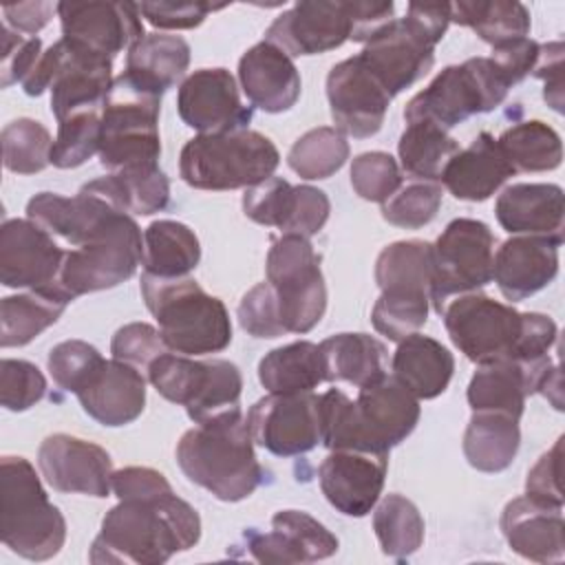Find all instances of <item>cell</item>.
Masks as SVG:
<instances>
[{
    "instance_id": "obj_1",
    "label": "cell",
    "mask_w": 565,
    "mask_h": 565,
    "mask_svg": "<svg viewBox=\"0 0 565 565\" xmlns=\"http://www.w3.org/2000/svg\"><path fill=\"white\" fill-rule=\"evenodd\" d=\"M201 519L196 510L172 492L119 499L102 521L90 545L95 565H159L172 554L199 543Z\"/></svg>"
},
{
    "instance_id": "obj_2",
    "label": "cell",
    "mask_w": 565,
    "mask_h": 565,
    "mask_svg": "<svg viewBox=\"0 0 565 565\" xmlns=\"http://www.w3.org/2000/svg\"><path fill=\"white\" fill-rule=\"evenodd\" d=\"M322 444L331 450H364L388 455L419 422V399L393 375L360 388L351 399L338 388L320 395Z\"/></svg>"
},
{
    "instance_id": "obj_3",
    "label": "cell",
    "mask_w": 565,
    "mask_h": 565,
    "mask_svg": "<svg viewBox=\"0 0 565 565\" xmlns=\"http://www.w3.org/2000/svg\"><path fill=\"white\" fill-rule=\"evenodd\" d=\"M183 475L221 501H243L263 483V466L241 408L185 430L177 444Z\"/></svg>"
},
{
    "instance_id": "obj_4",
    "label": "cell",
    "mask_w": 565,
    "mask_h": 565,
    "mask_svg": "<svg viewBox=\"0 0 565 565\" xmlns=\"http://www.w3.org/2000/svg\"><path fill=\"white\" fill-rule=\"evenodd\" d=\"M141 296L159 324L166 347L181 355H210L232 342L230 313L196 280L141 276Z\"/></svg>"
},
{
    "instance_id": "obj_5",
    "label": "cell",
    "mask_w": 565,
    "mask_h": 565,
    "mask_svg": "<svg viewBox=\"0 0 565 565\" xmlns=\"http://www.w3.org/2000/svg\"><path fill=\"white\" fill-rule=\"evenodd\" d=\"M450 24L448 2H411L404 18H393L358 53L391 97L424 77L435 62V46Z\"/></svg>"
},
{
    "instance_id": "obj_6",
    "label": "cell",
    "mask_w": 565,
    "mask_h": 565,
    "mask_svg": "<svg viewBox=\"0 0 565 565\" xmlns=\"http://www.w3.org/2000/svg\"><path fill=\"white\" fill-rule=\"evenodd\" d=\"M0 536L22 558L49 561L66 541V521L24 457L0 461Z\"/></svg>"
},
{
    "instance_id": "obj_7",
    "label": "cell",
    "mask_w": 565,
    "mask_h": 565,
    "mask_svg": "<svg viewBox=\"0 0 565 565\" xmlns=\"http://www.w3.org/2000/svg\"><path fill=\"white\" fill-rule=\"evenodd\" d=\"M278 148L256 130H232L192 137L179 157L181 179L196 190L252 188L274 177Z\"/></svg>"
},
{
    "instance_id": "obj_8",
    "label": "cell",
    "mask_w": 565,
    "mask_h": 565,
    "mask_svg": "<svg viewBox=\"0 0 565 565\" xmlns=\"http://www.w3.org/2000/svg\"><path fill=\"white\" fill-rule=\"evenodd\" d=\"M113 82V60L60 38L42 53L22 88L31 97L51 90V113L62 121L79 110H104Z\"/></svg>"
},
{
    "instance_id": "obj_9",
    "label": "cell",
    "mask_w": 565,
    "mask_h": 565,
    "mask_svg": "<svg viewBox=\"0 0 565 565\" xmlns=\"http://www.w3.org/2000/svg\"><path fill=\"white\" fill-rule=\"evenodd\" d=\"M161 97L139 88L124 73L115 77L102 110L99 161L106 170L159 166Z\"/></svg>"
},
{
    "instance_id": "obj_10",
    "label": "cell",
    "mask_w": 565,
    "mask_h": 565,
    "mask_svg": "<svg viewBox=\"0 0 565 565\" xmlns=\"http://www.w3.org/2000/svg\"><path fill=\"white\" fill-rule=\"evenodd\" d=\"M510 84L490 57H470L463 64L446 66L404 108L408 121H430L444 130L477 113L497 108Z\"/></svg>"
},
{
    "instance_id": "obj_11",
    "label": "cell",
    "mask_w": 565,
    "mask_h": 565,
    "mask_svg": "<svg viewBox=\"0 0 565 565\" xmlns=\"http://www.w3.org/2000/svg\"><path fill=\"white\" fill-rule=\"evenodd\" d=\"M150 384L168 402L181 404L194 424L238 408L243 377L227 360H192L174 351L159 355L148 369Z\"/></svg>"
},
{
    "instance_id": "obj_12",
    "label": "cell",
    "mask_w": 565,
    "mask_h": 565,
    "mask_svg": "<svg viewBox=\"0 0 565 565\" xmlns=\"http://www.w3.org/2000/svg\"><path fill=\"white\" fill-rule=\"evenodd\" d=\"M143 265V236L130 214L119 212L93 241L66 249L55 287L71 300L113 289Z\"/></svg>"
},
{
    "instance_id": "obj_13",
    "label": "cell",
    "mask_w": 565,
    "mask_h": 565,
    "mask_svg": "<svg viewBox=\"0 0 565 565\" xmlns=\"http://www.w3.org/2000/svg\"><path fill=\"white\" fill-rule=\"evenodd\" d=\"M267 282L271 285L285 333H307L324 316L327 287L320 256L305 236L282 234L267 252Z\"/></svg>"
},
{
    "instance_id": "obj_14",
    "label": "cell",
    "mask_w": 565,
    "mask_h": 565,
    "mask_svg": "<svg viewBox=\"0 0 565 565\" xmlns=\"http://www.w3.org/2000/svg\"><path fill=\"white\" fill-rule=\"evenodd\" d=\"M494 234L483 221L455 218L433 243L430 302L437 313L448 300L479 291L492 280Z\"/></svg>"
},
{
    "instance_id": "obj_15",
    "label": "cell",
    "mask_w": 565,
    "mask_h": 565,
    "mask_svg": "<svg viewBox=\"0 0 565 565\" xmlns=\"http://www.w3.org/2000/svg\"><path fill=\"white\" fill-rule=\"evenodd\" d=\"M439 316L452 344L475 364L512 360L525 324V313L479 291L448 300Z\"/></svg>"
},
{
    "instance_id": "obj_16",
    "label": "cell",
    "mask_w": 565,
    "mask_h": 565,
    "mask_svg": "<svg viewBox=\"0 0 565 565\" xmlns=\"http://www.w3.org/2000/svg\"><path fill=\"white\" fill-rule=\"evenodd\" d=\"M252 439L278 457H296L313 450L322 441L320 395L269 393L247 413Z\"/></svg>"
},
{
    "instance_id": "obj_17",
    "label": "cell",
    "mask_w": 565,
    "mask_h": 565,
    "mask_svg": "<svg viewBox=\"0 0 565 565\" xmlns=\"http://www.w3.org/2000/svg\"><path fill=\"white\" fill-rule=\"evenodd\" d=\"M243 212L254 223L311 238L327 223L331 203L313 185H291L280 177H269L245 190Z\"/></svg>"
},
{
    "instance_id": "obj_18",
    "label": "cell",
    "mask_w": 565,
    "mask_h": 565,
    "mask_svg": "<svg viewBox=\"0 0 565 565\" xmlns=\"http://www.w3.org/2000/svg\"><path fill=\"white\" fill-rule=\"evenodd\" d=\"M327 97L335 128L355 139L371 137L382 128L393 99L360 55L342 60L329 71Z\"/></svg>"
},
{
    "instance_id": "obj_19",
    "label": "cell",
    "mask_w": 565,
    "mask_h": 565,
    "mask_svg": "<svg viewBox=\"0 0 565 565\" xmlns=\"http://www.w3.org/2000/svg\"><path fill=\"white\" fill-rule=\"evenodd\" d=\"M353 35V2H296L267 29L265 40L291 55H318L342 46Z\"/></svg>"
},
{
    "instance_id": "obj_20",
    "label": "cell",
    "mask_w": 565,
    "mask_h": 565,
    "mask_svg": "<svg viewBox=\"0 0 565 565\" xmlns=\"http://www.w3.org/2000/svg\"><path fill=\"white\" fill-rule=\"evenodd\" d=\"M62 38L113 60L124 49L141 40L143 24L135 2H57Z\"/></svg>"
},
{
    "instance_id": "obj_21",
    "label": "cell",
    "mask_w": 565,
    "mask_h": 565,
    "mask_svg": "<svg viewBox=\"0 0 565 565\" xmlns=\"http://www.w3.org/2000/svg\"><path fill=\"white\" fill-rule=\"evenodd\" d=\"M66 249L31 218H9L0 227V282L11 289L55 287Z\"/></svg>"
},
{
    "instance_id": "obj_22",
    "label": "cell",
    "mask_w": 565,
    "mask_h": 565,
    "mask_svg": "<svg viewBox=\"0 0 565 565\" xmlns=\"http://www.w3.org/2000/svg\"><path fill=\"white\" fill-rule=\"evenodd\" d=\"M177 110L199 135H221L247 128L252 110L241 104L238 86L227 68H199L177 93Z\"/></svg>"
},
{
    "instance_id": "obj_23",
    "label": "cell",
    "mask_w": 565,
    "mask_h": 565,
    "mask_svg": "<svg viewBox=\"0 0 565 565\" xmlns=\"http://www.w3.org/2000/svg\"><path fill=\"white\" fill-rule=\"evenodd\" d=\"M38 466L46 483L57 492L108 497L113 490L110 455L86 439L55 433L38 450Z\"/></svg>"
},
{
    "instance_id": "obj_24",
    "label": "cell",
    "mask_w": 565,
    "mask_h": 565,
    "mask_svg": "<svg viewBox=\"0 0 565 565\" xmlns=\"http://www.w3.org/2000/svg\"><path fill=\"white\" fill-rule=\"evenodd\" d=\"M388 455L364 450H331L318 479L327 501L347 516L369 514L384 488Z\"/></svg>"
},
{
    "instance_id": "obj_25",
    "label": "cell",
    "mask_w": 565,
    "mask_h": 565,
    "mask_svg": "<svg viewBox=\"0 0 565 565\" xmlns=\"http://www.w3.org/2000/svg\"><path fill=\"white\" fill-rule=\"evenodd\" d=\"M245 547L258 563H311L338 552V539L311 514L280 510L269 532H247Z\"/></svg>"
},
{
    "instance_id": "obj_26",
    "label": "cell",
    "mask_w": 565,
    "mask_h": 565,
    "mask_svg": "<svg viewBox=\"0 0 565 565\" xmlns=\"http://www.w3.org/2000/svg\"><path fill=\"white\" fill-rule=\"evenodd\" d=\"M558 247L545 236L508 238L492 260V278L503 298L519 302L547 287L558 274Z\"/></svg>"
},
{
    "instance_id": "obj_27",
    "label": "cell",
    "mask_w": 565,
    "mask_h": 565,
    "mask_svg": "<svg viewBox=\"0 0 565 565\" xmlns=\"http://www.w3.org/2000/svg\"><path fill=\"white\" fill-rule=\"evenodd\" d=\"M117 214V207L82 190L75 196L40 192L26 203V218L44 227L53 238L71 245V249L93 241Z\"/></svg>"
},
{
    "instance_id": "obj_28",
    "label": "cell",
    "mask_w": 565,
    "mask_h": 565,
    "mask_svg": "<svg viewBox=\"0 0 565 565\" xmlns=\"http://www.w3.org/2000/svg\"><path fill=\"white\" fill-rule=\"evenodd\" d=\"M77 399L84 413L102 426H126L143 413L146 377L135 366L113 358L97 369Z\"/></svg>"
},
{
    "instance_id": "obj_29",
    "label": "cell",
    "mask_w": 565,
    "mask_h": 565,
    "mask_svg": "<svg viewBox=\"0 0 565 565\" xmlns=\"http://www.w3.org/2000/svg\"><path fill=\"white\" fill-rule=\"evenodd\" d=\"M563 508L516 497L501 512V532L508 545L523 558L536 563H558L565 556Z\"/></svg>"
},
{
    "instance_id": "obj_30",
    "label": "cell",
    "mask_w": 565,
    "mask_h": 565,
    "mask_svg": "<svg viewBox=\"0 0 565 565\" xmlns=\"http://www.w3.org/2000/svg\"><path fill=\"white\" fill-rule=\"evenodd\" d=\"M238 79L247 99L265 113H285L300 97V75L291 57L263 40L238 62Z\"/></svg>"
},
{
    "instance_id": "obj_31",
    "label": "cell",
    "mask_w": 565,
    "mask_h": 565,
    "mask_svg": "<svg viewBox=\"0 0 565 565\" xmlns=\"http://www.w3.org/2000/svg\"><path fill=\"white\" fill-rule=\"evenodd\" d=\"M499 225L514 236H545L563 243V190L556 183H514L494 205Z\"/></svg>"
},
{
    "instance_id": "obj_32",
    "label": "cell",
    "mask_w": 565,
    "mask_h": 565,
    "mask_svg": "<svg viewBox=\"0 0 565 565\" xmlns=\"http://www.w3.org/2000/svg\"><path fill=\"white\" fill-rule=\"evenodd\" d=\"M512 174L497 139L490 132H479L446 163L439 181L455 199L477 203L490 199Z\"/></svg>"
},
{
    "instance_id": "obj_33",
    "label": "cell",
    "mask_w": 565,
    "mask_h": 565,
    "mask_svg": "<svg viewBox=\"0 0 565 565\" xmlns=\"http://www.w3.org/2000/svg\"><path fill=\"white\" fill-rule=\"evenodd\" d=\"M391 369L393 377L417 399H433L448 388L455 371V358L435 338L411 333L399 340Z\"/></svg>"
},
{
    "instance_id": "obj_34",
    "label": "cell",
    "mask_w": 565,
    "mask_h": 565,
    "mask_svg": "<svg viewBox=\"0 0 565 565\" xmlns=\"http://www.w3.org/2000/svg\"><path fill=\"white\" fill-rule=\"evenodd\" d=\"M188 64L190 44L183 38L148 33L128 49L124 75L139 88L161 97L183 77Z\"/></svg>"
},
{
    "instance_id": "obj_35",
    "label": "cell",
    "mask_w": 565,
    "mask_h": 565,
    "mask_svg": "<svg viewBox=\"0 0 565 565\" xmlns=\"http://www.w3.org/2000/svg\"><path fill=\"white\" fill-rule=\"evenodd\" d=\"M82 192L99 196L119 212L135 216H150L170 203V181L159 166L110 172L82 185Z\"/></svg>"
},
{
    "instance_id": "obj_36",
    "label": "cell",
    "mask_w": 565,
    "mask_h": 565,
    "mask_svg": "<svg viewBox=\"0 0 565 565\" xmlns=\"http://www.w3.org/2000/svg\"><path fill=\"white\" fill-rule=\"evenodd\" d=\"M534 393L530 373L514 360H494L479 364L468 384V404L481 413H501L521 419L525 397Z\"/></svg>"
},
{
    "instance_id": "obj_37",
    "label": "cell",
    "mask_w": 565,
    "mask_h": 565,
    "mask_svg": "<svg viewBox=\"0 0 565 565\" xmlns=\"http://www.w3.org/2000/svg\"><path fill=\"white\" fill-rule=\"evenodd\" d=\"M324 382H349L358 388L386 375V347L366 333H338L320 342Z\"/></svg>"
},
{
    "instance_id": "obj_38",
    "label": "cell",
    "mask_w": 565,
    "mask_h": 565,
    "mask_svg": "<svg viewBox=\"0 0 565 565\" xmlns=\"http://www.w3.org/2000/svg\"><path fill=\"white\" fill-rule=\"evenodd\" d=\"M71 298L57 287L29 289L0 302V347H24L57 322Z\"/></svg>"
},
{
    "instance_id": "obj_39",
    "label": "cell",
    "mask_w": 565,
    "mask_h": 565,
    "mask_svg": "<svg viewBox=\"0 0 565 565\" xmlns=\"http://www.w3.org/2000/svg\"><path fill=\"white\" fill-rule=\"evenodd\" d=\"M519 419L501 413L475 411L463 433V455L481 472L505 470L519 450Z\"/></svg>"
},
{
    "instance_id": "obj_40",
    "label": "cell",
    "mask_w": 565,
    "mask_h": 565,
    "mask_svg": "<svg viewBox=\"0 0 565 565\" xmlns=\"http://www.w3.org/2000/svg\"><path fill=\"white\" fill-rule=\"evenodd\" d=\"M201 260L196 234L179 221H154L143 232V271L159 278H183Z\"/></svg>"
},
{
    "instance_id": "obj_41",
    "label": "cell",
    "mask_w": 565,
    "mask_h": 565,
    "mask_svg": "<svg viewBox=\"0 0 565 565\" xmlns=\"http://www.w3.org/2000/svg\"><path fill=\"white\" fill-rule=\"evenodd\" d=\"M258 380L269 393L313 391L324 382L320 344L300 340L269 351L258 362Z\"/></svg>"
},
{
    "instance_id": "obj_42",
    "label": "cell",
    "mask_w": 565,
    "mask_h": 565,
    "mask_svg": "<svg viewBox=\"0 0 565 565\" xmlns=\"http://www.w3.org/2000/svg\"><path fill=\"white\" fill-rule=\"evenodd\" d=\"M450 22L470 26L483 42L499 46L530 33V11L516 0L452 2Z\"/></svg>"
},
{
    "instance_id": "obj_43",
    "label": "cell",
    "mask_w": 565,
    "mask_h": 565,
    "mask_svg": "<svg viewBox=\"0 0 565 565\" xmlns=\"http://www.w3.org/2000/svg\"><path fill=\"white\" fill-rule=\"evenodd\" d=\"M433 276V245L426 241H397L386 245L375 260L380 291L428 294Z\"/></svg>"
},
{
    "instance_id": "obj_44",
    "label": "cell",
    "mask_w": 565,
    "mask_h": 565,
    "mask_svg": "<svg viewBox=\"0 0 565 565\" xmlns=\"http://www.w3.org/2000/svg\"><path fill=\"white\" fill-rule=\"evenodd\" d=\"M457 152L459 143L448 130L430 121H408L397 143L402 168L415 181H439L446 163Z\"/></svg>"
},
{
    "instance_id": "obj_45",
    "label": "cell",
    "mask_w": 565,
    "mask_h": 565,
    "mask_svg": "<svg viewBox=\"0 0 565 565\" xmlns=\"http://www.w3.org/2000/svg\"><path fill=\"white\" fill-rule=\"evenodd\" d=\"M503 157L516 172H545L561 166L563 146L558 132L539 119L510 126L497 139Z\"/></svg>"
},
{
    "instance_id": "obj_46",
    "label": "cell",
    "mask_w": 565,
    "mask_h": 565,
    "mask_svg": "<svg viewBox=\"0 0 565 565\" xmlns=\"http://www.w3.org/2000/svg\"><path fill=\"white\" fill-rule=\"evenodd\" d=\"M373 530L382 552L397 561L415 554L424 541V519L417 505L402 494H386L377 503Z\"/></svg>"
},
{
    "instance_id": "obj_47",
    "label": "cell",
    "mask_w": 565,
    "mask_h": 565,
    "mask_svg": "<svg viewBox=\"0 0 565 565\" xmlns=\"http://www.w3.org/2000/svg\"><path fill=\"white\" fill-rule=\"evenodd\" d=\"M349 159L347 137L331 126H320L307 130L298 137L287 154L289 168L300 179H329Z\"/></svg>"
},
{
    "instance_id": "obj_48",
    "label": "cell",
    "mask_w": 565,
    "mask_h": 565,
    "mask_svg": "<svg viewBox=\"0 0 565 565\" xmlns=\"http://www.w3.org/2000/svg\"><path fill=\"white\" fill-rule=\"evenodd\" d=\"M51 132L35 119L20 117L2 128V159L11 172H42L51 163Z\"/></svg>"
},
{
    "instance_id": "obj_49",
    "label": "cell",
    "mask_w": 565,
    "mask_h": 565,
    "mask_svg": "<svg viewBox=\"0 0 565 565\" xmlns=\"http://www.w3.org/2000/svg\"><path fill=\"white\" fill-rule=\"evenodd\" d=\"M102 110H79L57 121V135L51 148V163L68 170L99 152Z\"/></svg>"
},
{
    "instance_id": "obj_50",
    "label": "cell",
    "mask_w": 565,
    "mask_h": 565,
    "mask_svg": "<svg viewBox=\"0 0 565 565\" xmlns=\"http://www.w3.org/2000/svg\"><path fill=\"white\" fill-rule=\"evenodd\" d=\"M430 298L426 294H391L382 291L373 305L371 320L375 331L393 342L417 333L428 318Z\"/></svg>"
},
{
    "instance_id": "obj_51",
    "label": "cell",
    "mask_w": 565,
    "mask_h": 565,
    "mask_svg": "<svg viewBox=\"0 0 565 565\" xmlns=\"http://www.w3.org/2000/svg\"><path fill=\"white\" fill-rule=\"evenodd\" d=\"M441 196L444 190L437 181H411L382 203V216L391 225L417 230L437 216Z\"/></svg>"
},
{
    "instance_id": "obj_52",
    "label": "cell",
    "mask_w": 565,
    "mask_h": 565,
    "mask_svg": "<svg viewBox=\"0 0 565 565\" xmlns=\"http://www.w3.org/2000/svg\"><path fill=\"white\" fill-rule=\"evenodd\" d=\"M104 362L106 360L93 344L84 340H64L51 349L46 364L53 382L62 391L77 395Z\"/></svg>"
},
{
    "instance_id": "obj_53",
    "label": "cell",
    "mask_w": 565,
    "mask_h": 565,
    "mask_svg": "<svg viewBox=\"0 0 565 565\" xmlns=\"http://www.w3.org/2000/svg\"><path fill=\"white\" fill-rule=\"evenodd\" d=\"M351 185L364 201L384 203L399 190L402 172L388 152H362L351 163Z\"/></svg>"
},
{
    "instance_id": "obj_54",
    "label": "cell",
    "mask_w": 565,
    "mask_h": 565,
    "mask_svg": "<svg viewBox=\"0 0 565 565\" xmlns=\"http://www.w3.org/2000/svg\"><path fill=\"white\" fill-rule=\"evenodd\" d=\"M44 393L46 380L35 364L11 358L0 362V402L7 411H26L35 406Z\"/></svg>"
},
{
    "instance_id": "obj_55",
    "label": "cell",
    "mask_w": 565,
    "mask_h": 565,
    "mask_svg": "<svg viewBox=\"0 0 565 565\" xmlns=\"http://www.w3.org/2000/svg\"><path fill=\"white\" fill-rule=\"evenodd\" d=\"M166 351L170 349L166 347L159 329L146 322L124 324L121 329H117V333L110 340L113 358L135 366L141 373H148L150 364Z\"/></svg>"
},
{
    "instance_id": "obj_56",
    "label": "cell",
    "mask_w": 565,
    "mask_h": 565,
    "mask_svg": "<svg viewBox=\"0 0 565 565\" xmlns=\"http://www.w3.org/2000/svg\"><path fill=\"white\" fill-rule=\"evenodd\" d=\"M238 322L254 338L285 335L278 300L269 282L254 285L238 302Z\"/></svg>"
},
{
    "instance_id": "obj_57",
    "label": "cell",
    "mask_w": 565,
    "mask_h": 565,
    "mask_svg": "<svg viewBox=\"0 0 565 565\" xmlns=\"http://www.w3.org/2000/svg\"><path fill=\"white\" fill-rule=\"evenodd\" d=\"M42 57L40 38H24L11 26H2V66H0V86L9 88L15 82H24L26 75L35 68Z\"/></svg>"
},
{
    "instance_id": "obj_58",
    "label": "cell",
    "mask_w": 565,
    "mask_h": 565,
    "mask_svg": "<svg viewBox=\"0 0 565 565\" xmlns=\"http://www.w3.org/2000/svg\"><path fill=\"white\" fill-rule=\"evenodd\" d=\"M561 448L563 439L558 437L556 444L532 466L525 479V494L534 501L545 505L563 508V492H561Z\"/></svg>"
},
{
    "instance_id": "obj_59",
    "label": "cell",
    "mask_w": 565,
    "mask_h": 565,
    "mask_svg": "<svg viewBox=\"0 0 565 565\" xmlns=\"http://www.w3.org/2000/svg\"><path fill=\"white\" fill-rule=\"evenodd\" d=\"M214 7L210 2H141L139 13L159 29H194L199 26Z\"/></svg>"
},
{
    "instance_id": "obj_60",
    "label": "cell",
    "mask_w": 565,
    "mask_h": 565,
    "mask_svg": "<svg viewBox=\"0 0 565 565\" xmlns=\"http://www.w3.org/2000/svg\"><path fill=\"white\" fill-rule=\"evenodd\" d=\"M539 57V44L530 38H519L499 46H492L490 60L497 64L501 75L510 86L519 84L525 75L532 73Z\"/></svg>"
},
{
    "instance_id": "obj_61",
    "label": "cell",
    "mask_w": 565,
    "mask_h": 565,
    "mask_svg": "<svg viewBox=\"0 0 565 565\" xmlns=\"http://www.w3.org/2000/svg\"><path fill=\"white\" fill-rule=\"evenodd\" d=\"M563 55L565 44L561 40L539 44V57L532 68V75L545 82L543 97L556 113L563 110Z\"/></svg>"
},
{
    "instance_id": "obj_62",
    "label": "cell",
    "mask_w": 565,
    "mask_h": 565,
    "mask_svg": "<svg viewBox=\"0 0 565 565\" xmlns=\"http://www.w3.org/2000/svg\"><path fill=\"white\" fill-rule=\"evenodd\" d=\"M113 492L117 494V499L152 497V494L172 492V486L159 470L130 466L113 472Z\"/></svg>"
},
{
    "instance_id": "obj_63",
    "label": "cell",
    "mask_w": 565,
    "mask_h": 565,
    "mask_svg": "<svg viewBox=\"0 0 565 565\" xmlns=\"http://www.w3.org/2000/svg\"><path fill=\"white\" fill-rule=\"evenodd\" d=\"M2 13L7 20V26H11L18 33H29L31 38H35V33L49 24L53 13H57V4L18 2V4H4Z\"/></svg>"
}]
</instances>
